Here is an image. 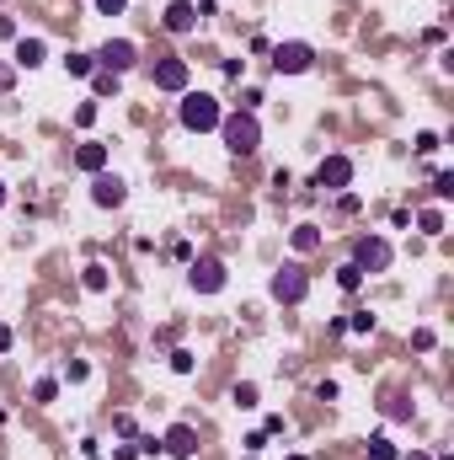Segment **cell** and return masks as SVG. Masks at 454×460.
<instances>
[{
    "mask_svg": "<svg viewBox=\"0 0 454 460\" xmlns=\"http://www.w3.org/2000/svg\"><path fill=\"white\" fill-rule=\"evenodd\" d=\"M177 118H182V129H192V134H209V129H219L225 108H219V97H209V91H182V102H177Z\"/></svg>",
    "mask_w": 454,
    "mask_h": 460,
    "instance_id": "1",
    "label": "cell"
},
{
    "mask_svg": "<svg viewBox=\"0 0 454 460\" xmlns=\"http://www.w3.org/2000/svg\"><path fill=\"white\" fill-rule=\"evenodd\" d=\"M219 134H225L230 156H251V150H262V123H257V113H225V118H219Z\"/></svg>",
    "mask_w": 454,
    "mask_h": 460,
    "instance_id": "2",
    "label": "cell"
},
{
    "mask_svg": "<svg viewBox=\"0 0 454 460\" xmlns=\"http://www.w3.org/2000/svg\"><path fill=\"white\" fill-rule=\"evenodd\" d=\"M267 294H273V300H284V305H299L305 294H310V279H305L299 268H278L273 284H267Z\"/></svg>",
    "mask_w": 454,
    "mask_h": 460,
    "instance_id": "3",
    "label": "cell"
},
{
    "mask_svg": "<svg viewBox=\"0 0 454 460\" xmlns=\"http://www.w3.org/2000/svg\"><path fill=\"white\" fill-rule=\"evenodd\" d=\"M310 64H315L310 43H278V49H273V70L278 75H305Z\"/></svg>",
    "mask_w": 454,
    "mask_h": 460,
    "instance_id": "4",
    "label": "cell"
},
{
    "mask_svg": "<svg viewBox=\"0 0 454 460\" xmlns=\"http://www.w3.org/2000/svg\"><path fill=\"white\" fill-rule=\"evenodd\" d=\"M187 284L198 294H219L225 289V263H219V257H198V263L187 268Z\"/></svg>",
    "mask_w": 454,
    "mask_h": 460,
    "instance_id": "5",
    "label": "cell"
},
{
    "mask_svg": "<svg viewBox=\"0 0 454 460\" xmlns=\"http://www.w3.org/2000/svg\"><path fill=\"white\" fill-rule=\"evenodd\" d=\"M353 268H363V273H385V268H390V241L363 236V241L353 246Z\"/></svg>",
    "mask_w": 454,
    "mask_h": 460,
    "instance_id": "6",
    "label": "cell"
},
{
    "mask_svg": "<svg viewBox=\"0 0 454 460\" xmlns=\"http://www.w3.org/2000/svg\"><path fill=\"white\" fill-rule=\"evenodd\" d=\"M347 182H353V161L347 156H326L321 166H315V188H326V193H342Z\"/></svg>",
    "mask_w": 454,
    "mask_h": 460,
    "instance_id": "7",
    "label": "cell"
},
{
    "mask_svg": "<svg viewBox=\"0 0 454 460\" xmlns=\"http://www.w3.org/2000/svg\"><path fill=\"white\" fill-rule=\"evenodd\" d=\"M134 59H139V49H134L129 38H107V43H102V54H96V64H102V70H112V75H123Z\"/></svg>",
    "mask_w": 454,
    "mask_h": 460,
    "instance_id": "8",
    "label": "cell"
},
{
    "mask_svg": "<svg viewBox=\"0 0 454 460\" xmlns=\"http://www.w3.org/2000/svg\"><path fill=\"white\" fill-rule=\"evenodd\" d=\"M123 198H129L123 177H112V171H96V182H91V204H96V209H118Z\"/></svg>",
    "mask_w": 454,
    "mask_h": 460,
    "instance_id": "9",
    "label": "cell"
},
{
    "mask_svg": "<svg viewBox=\"0 0 454 460\" xmlns=\"http://www.w3.org/2000/svg\"><path fill=\"white\" fill-rule=\"evenodd\" d=\"M161 449H166V455H177V460H192V455H198V434H192V423H177V428H166Z\"/></svg>",
    "mask_w": 454,
    "mask_h": 460,
    "instance_id": "10",
    "label": "cell"
},
{
    "mask_svg": "<svg viewBox=\"0 0 454 460\" xmlns=\"http://www.w3.org/2000/svg\"><path fill=\"white\" fill-rule=\"evenodd\" d=\"M161 27H166V33H192V27H198V11H192V0H171L166 6V16H161Z\"/></svg>",
    "mask_w": 454,
    "mask_h": 460,
    "instance_id": "11",
    "label": "cell"
},
{
    "mask_svg": "<svg viewBox=\"0 0 454 460\" xmlns=\"http://www.w3.org/2000/svg\"><path fill=\"white\" fill-rule=\"evenodd\" d=\"M156 86L182 97V91H187V59H161V64H156Z\"/></svg>",
    "mask_w": 454,
    "mask_h": 460,
    "instance_id": "12",
    "label": "cell"
},
{
    "mask_svg": "<svg viewBox=\"0 0 454 460\" xmlns=\"http://www.w3.org/2000/svg\"><path fill=\"white\" fill-rule=\"evenodd\" d=\"M43 54H48L43 38H16V64H22V70H37V64H43Z\"/></svg>",
    "mask_w": 454,
    "mask_h": 460,
    "instance_id": "13",
    "label": "cell"
},
{
    "mask_svg": "<svg viewBox=\"0 0 454 460\" xmlns=\"http://www.w3.org/2000/svg\"><path fill=\"white\" fill-rule=\"evenodd\" d=\"M75 166H81V171H91V177H96V171L107 166V145H96V139H86V145L75 150Z\"/></svg>",
    "mask_w": 454,
    "mask_h": 460,
    "instance_id": "14",
    "label": "cell"
},
{
    "mask_svg": "<svg viewBox=\"0 0 454 460\" xmlns=\"http://www.w3.org/2000/svg\"><path fill=\"white\" fill-rule=\"evenodd\" d=\"M321 246V225H294V252H315Z\"/></svg>",
    "mask_w": 454,
    "mask_h": 460,
    "instance_id": "15",
    "label": "cell"
},
{
    "mask_svg": "<svg viewBox=\"0 0 454 460\" xmlns=\"http://www.w3.org/2000/svg\"><path fill=\"white\" fill-rule=\"evenodd\" d=\"M81 284H86L91 294H102V289H107V268H102V263H91V268L81 273Z\"/></svg>",
    "mask_w": 454,
    "mask_h": 460,
    "instance_id": "16",
    "label": "cell"
},
{
    "mask_svg": "<svg viewBox=\"0 0 454 460\" xmlns=\"http://www.w3.org/2000/svg\"><path fill=\"white\" fill-rule=\"evenodd\" d=\"M369 460H401V455H395V444H390L385 434H374V439H369Z\"/></svg>",
    "mask_w": 454,
    "mask_h": 460,
    "instance_id": "17",
    "label": "cell"
},
{
    "mask_svg": "<svg viewBox=\"0 0 454 460\" xmlns=\"http://www.w3.org/2000/svg\"><path fill=\"white\" fill-rule=\"evenodd\" d=\"M70 75H96V54H70Z\"/></svg>",
    "mask_w": 454,
    "mask_h": 460,
    "instance_id": "18",
    "label": "cell"
},
{
    "mask_svg": "<svg viewBox=\"0 0 454 460\" xmlns=\"http://www.w3.org/2000/svg\"><path fill=\"white\" fill-rule=\"evenodd\" d=\"M337 284H342V289H359V284H363V268L342 263V268H337Z\"/></svg>",
    "mask_w": 454,
    "mask_h": 460,
    "instance_id": "19",
    "label": "cell"
},
{
    "mask_svg": "<svg viewBox=\"0 0 454 460\" xmlns=\"http://www.w3.org/2000/svg\"><path fill=\"white\" fill-rule=\"evenodd\" d=\"M230 401H235V407H257V386H251V380H240V386L230 391Z\"/></svg>",
    "mask_w": 454,
    "mask_h": 460,
    "instance_id": "20",
    "label": "cell"
},
{
    "mask_svg": "<svg viewBox=\"0 0 454 460\" xmlns=\"http://www.w3.org/2000/svg\"><path fill=\"white\" fill-rule=\"evenodd\" d=\"M417 225L428 230V236H438V230H443V209H422V214H417Z\"/></svg>",
    "mask_w": 454,
    "mask_h": 460,
    "instance_id": "21",
    "label": "cell"
},
{
    "mask_svg": "<svg viewBox=\"0 0 454 460\" xmlns=\"http://www.w3.org/2000/svg\"><path fill=\"white\" fill-rule=\"evenodd\" d=\"M96 97H118V75L112 70H96Z\"/></svg>",
    "mask_w": 454,
    "mask_h": 460,
    "instance_id": "22",
    "label": "cell"
},
{
    "mask_svg": "<svg viewBox=\"0 0 454 460\" xmlns=\"http://www.w3.org/2000/svg\"><path fill=\"white\" fill-rule=\"evenodd\" d=\"M342 327H347V332H359V338H369V332H374V316H369V311H359L353 321H342Z\"/></svg>",
    "mask_w": 454,
    "mask_h": 460,
    "instance_id": "23",
    "label": "cell"
},
{
    "mask_svg": "<svg viewBox=\"0 0 454 460\" xmlns=\"http://www.w3.org/2000/svg\"><path fill=\"white\" fill-rule=\"evenodd\" d=\"M54 396H59V380H37L33 386V401H54Z\"/></svg>",
    "mask_w": 454,
    "mask_h": 460,
    "instance_id": "24",
    "label": "cell"
},
{
    "mask_svg": "<svg viewBox=\"0 0 454 460\" xmlns=\"http://www.w3.org/2000/svg\"><path fill=\"white\" fill-rule=\"evenodd\" d=\"M192 364H198V359H192L187 348H177V353H171V369H177V375H192Z\"/></svg>",
    "mask_w": 454,
    "mask_h": 460,
    "instance_id": "25",
    "label": "cell"
},
{
    "mask_svg": "<svg viewBox=\"0 0 454 460\" xmlns=\"http://www.w3.org/2000/svg\"><path fill=\"white\" fill-rule=\"evenodd\" d=\"M433 193H438V198H454V177H449V171H438V177H433Z\"/></svg>",
    "mask_w": 454,
    "mask_h": 460,
    "instance_id": "26",
    "label": "cell"
},
{
    "mask_svg": "<svg viewBox=\"0 0 454 460\" xmlns=\"http://www.w3.org/2000/svg\"><path fill=\"white\" fill-rule=\"evenodd\" d=\"M433 343H438V338H433V332H428V327H417V332H412V348H417V353H428V348H433Z\"/></svg>",
    "mask_w": 454,
    "mask_h": 460,
    "instance_id": "27",
    "label": "cell"
},
{
    "mask_svg": "<svg viewBox=\"0 0 454 460\" xmlns=\"http://www.w3.org/2000/svg\"><path fill=\"white\" fill-rule=\"evenodd\" d=\"M96 11H102V16H123V11H129V0H96Z\"/></svg>",
    "mask_w": 454,
    "mask_h": 460,
    "instance_id": "28",
    "label": "cell"
},
{
    "mask_svg": "<svg viewBox=\"0 0 454 460\" xmlns=\"http://www.w3.org/2000/svg\"><path fill=\"white\" fill-rule=\"evenodd\" d=\"M257 102H262V91H257V86H246V91H240V113H257Z\"/></svg>",
    "mask_w": 454,
    "mask_h": 460,
    "instance_id": "29",
    "label": "cell"
},
{
    "mask_svg": "<svg viewBox=\"0 0 454 460\" xmlns=\"http://www.w3.org/2000/svg\"><path fill=\"white\" fill-rule=\"evenodd\" d=\"M75 123H81V129H91V123H96V108H91V102H81V108H75Z\"/></svg>",
    "mask_w": 454,
    "mask_h": 460,
    "instance_id": "30",
    "label": "cell"
},
{
    "mask_svg": "<svg viewBox=\"0 0 454 460\" xmlns=\"http://www.w3.org/2000/svg\"><path fill=\"white\" fill-rule=\"evenodd\" d=\"M86 375H91V369H86V364H81V359H75V364H70V369H64V380H70V386H81V380H86Z\"/></svg>",
    "mask_w": 454,
    "mask_h": 460,
    "instance_id": "31",
    "label": "cell"
},
{
    "mask_svg": "<svg viewBox=\"0 0 454 460\" xmlns=\"http://www.w3.org/2000/svg\"><path fill=\"white\" fill-rule=\"evenodd\" d=\"M0 38H16V22H11V16H0Z\"/></svg>",
    "mask_w": 454,
    "mask_h": 460,
    "instance_id": "32",
    "label": "cell"
},
{
    "mask_svg": "<svg viewBox=\"0 0 454 460\" xmlns=\"http://www.w3.org/2000/svg\"><path fill=\"white\" fill-rule=\"evenodd\" d=\"M11 81H16V75L6 70V64H0V91H11Z\"/></svg>",
    "mask_w": 454,
    "mask_h": 460,
    "instance_id": "33",
    "label": "cell"
},
{
    "mask_svg": "<svg viewBox=\"0 0 454 460\" xmlns=\"http://www.w3.org/2000/svg\"><path fill=\"white\" fill-rule=\"evenodd\" d=\"M6 348H11V327H0V353H6Z\"/></svg>",
    "mask_w": 454,
    "mask_h": 460,
    "instance_id": "34",
    "label": "cell"
},
{
    "mask_svg": "<svg viewBox=\"0 0 454 460\" xmlns=\"http://www.w3.org/2000/svg\"><path fill=\"white\" fill-rule=\"evenodd\" d=\"M407 460H428V455H422V449H412V455H407Z\"/></svg>",
    "mask_w": 454,
    "mask_h": 460,
    "instance_id": "35",
    "label": "cell"
},
{
    "mask_svg": "<svg viewBox=\"0 0 454 460\" xmlns=\"http://www.w3.org/2000/svg\"><path fill=\"white\" fill-rule=\"evenodd\" d=\"M0 209H6V182H0Z\"/></svg>",
    "mask_w": 454,
    "mask_h": 460,
    "instance_id": "36",
    "label": "cell"
},
{
    "mask_svg": "<svg viewBox=\"0 0 454 460\" xmlns=\"http://www.w3.org/2000/svg\"><path fill=\"white\" fill-rule=\"evenodd\" d=\"M289 460H305V455H289Z\"/></svg>",
    "mask_w": 454,
    "mask_h": 460,
    "instance_id": "37",
    "label": "cell"
},
{
    "mask_svg": "<svg viewBox=\"0 0 454 460\" xmlns=\"http://www.w3.org/2000/svg\"><path fill=\"white\" fill-rule=\"evenodd\" d=\"M443 460H449V455H443Z\"/></svg>",
    "mask_w": 454,
    "mask_h": 460,
    "instance_id": "38",
    "label": "cell"
}]
</instances>
